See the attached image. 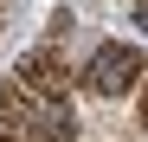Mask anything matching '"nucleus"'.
<instances>
[{
  "mask_svg": "<svg viewBox=\"0 0 148 142\" xmlns=\"http://www.w3.org/2000/svg\"><path fill=\"white\" fill-rule=\"evenodd\" d=\"M135 52H129V45H97V52H90V65H84V84L97 90V97H122V90H129L135 84Z\"/></svg>",
  "mask_w": 148,
  "mask_h": 142,
  "instance_id": "nucleus-1",
  "label": "nucleus"
},
{
  "mask_svg": "<svg viewBox=\"0 0 148 142\" xmlns=\"http://www.w3.org/2000/svg\"><path fill=\"white\" fill-rule=\"evenodd\" d=\"M13 84H26L32 97H64L71 90V65L58 58V45H39V52H26V65H19Z\"/></svg>",
  "mask_w": 148,
  "mask_h": 142,
  "instance_id": "nucleus-2",
  "label": "nucleus"
},
{
  "mask_svg": "<svg viewBox=\"0 0 148 142\" xmlns=\"http://www.w3.org/2000/svg\"><path fill=\"white\" fill-rule=\"evenodd\" d=\"M19 90H26V84H19ZM26 142H71L64 97H32V90H26Z\"/></svg>",
  "mask_w": 148,
  "mask_h": 142,
  "instance_id": "nucleus-3",
  "label": "nucleus"
},
{
  "mask_svg": "<svg viewBox=\"0 0 148 142\" xmlns=\"http://www.w3.org/2000/svg\"><path fill=\"white\" fill-rule=\"evenodd\" d=\"M142 123H148V90H142Z\"/></svg>",
  "mask_w": 148,
  "mask_h": 142,
  "instance_id": "nucleus-4",
  "label": "nucleus"
},
{
  "mask_svg": "<svg viewBox=\"0 0 148 142\" xmlns=\"http://www.w3.org/2000/svg\"><path fill=\"white\" fill-rule=\"evenodd\" d=\"M142 7H148V0H142Z\"/></svg>",
  "mask_w": 148,
  "mask_h": 142,
  "instance_id": "nucleus-5",
  "label": "nucleus"
}]
</instances>
